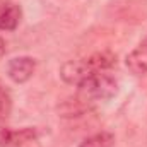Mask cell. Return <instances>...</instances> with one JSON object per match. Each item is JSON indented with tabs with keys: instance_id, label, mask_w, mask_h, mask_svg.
Here are the masks:
<instances>
[{
	"instance_id": "cell-7",
	"label": "cell",
	"mask_w": 147,
	"mask_h": 147,
	"mask_svg": "<svg viewBox=\"0 0 147 147\" xmlns=\"http://www.w3.org/2000/svg\"><path fill=\"white\" fill-rule=\"evenodd\" d=\"M113 144H115V135L111 132H99L84 139L79 147H113Z\"/></svg>"
},
{
	"instance_id": "cell-3",
	"label": "cell",
	"mask_w": 147,
	"mask_h": 147,
	"mask_svg": "<svg viewBox=\"0 0 147 147\" xmlns=\"http://www.w3.org/2000/svg\"><path fill=\"white\" fill-rule=\"evenodd\" d=\"M39 132L34 127H24L19 130H10L0 127V147H38Z\"/></svg>"
},
{
	"instance_id": "cell-9",
	"label": "cell",
	"mask_w": 147,
	"mask_h": 147,
	"mask_svg": "<svg viewBox=\"0 0 147 147\" xmlns=\"http://www.w3.org/2000/svg\"><path fill=\"white\" fill-rule=\"evenodd\" d=\"M3 53H5V41L0 38V58L3 57Z\"/></svg>"
},
{
	"instance_id": "cell-4",
	"label": "cell",
	"mask_w": 147,
	"mask_h": 147,
	"mask_svg": "<svg viewBox=\"0 0 147 147\" xmlns=\"http://www.w3.org/2000/svg\"><path fill=\"white\" fill-rule=\"evenodd\" d=\"M36 70V60L33 57H16L7 63V75L16 84L28 82Z\"/></svg>"
},
{
	"instance_id": "cell-2",
	"label": "cell",
	"mask_w": 147,
	"mask_h": 147,
	"mask_svg": "<svg viewBox=\"0 0 147 147\" xmlns=\"http://www.w3.org/2000/svg\"><path fill=\"white\" fill-rule=\"evenodd\" d=\"M115 63H116V55H113L111 51H98L86 58L65 62L60 69V77L63 79V82L70 86H79L80 82L96 74L106 72Z\"/></svg>"
},
{
	"instance_id": "cell-6",
	"label": "cell",
	"mask_w": 147,
	"mask_h": 147,
	"mask_svg": "<svg viewBox=\"0 0 147 147\" xmlns=\"http://www.w3.org/2000/svg\"><path fill=\"white\" fill-rule=\"evenodd\" d=\"M21 7L16 3H2L0 5V29L2 31H14L21 22Z\"/></svg>"
},
{
	"instance_id": "cell-5",
	"label": "cell",
	"mask_w": 147,
	"mask_h": 147,
	"mask_svg": "<svg viewBox=\"0 0 147 147\" xmlns=\"http://www.w3.org/2000/svg\"><path fill=\"white\" fill-rule=\"evenodd\" d=\"M125 65L134 75H147V36L127 55Z\"/></svg>"
},
{
	"instance_id": "cell-1",
	"label": "cell",
	"mask_w": 147,
	"mask_h": 147,
	"mask_svg": "<svg viewBox=\"0 0 147 147\" xmlns=\"http://www.w3.org/2000/svg\"><path fill=\"white\" fill-rule=\"evenodd\" d=\"M116 89H118L116 80L106 72H99L92 77H89V79H86L84 82H80L77 86L74 108L67 113V116H72V113L79 115V113L89 110L91 106H94L98 103L111 99L116 94Z\"/></svg>"
},
{
	"instance_id": "cell-8",
	"label": "cell",
	"mask_w": 147,
	"mask_h": 147,
	"mask_svg": "<svg viewBox=\"0 0 147 147\" xmlns=\"http://www.w3.org/2000/svg\"><path fill=\"white\" fill-rule=\"evenodd\" d=\"M10 108H12V101H10V96L9 92L0 86V121L5 120L10 113Z\"/></svg>"
}]
</instances>
